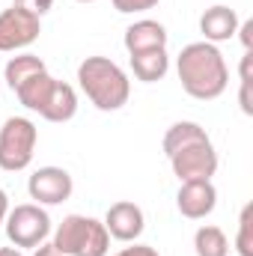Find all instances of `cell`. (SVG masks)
<instances>
[{"label":"cell","mask_w":253,"mask_h":256,"mask_svg":"<svg viewBox=\"0 0 253 256\" xmlns=\"http://www.w3.org/2000/svg\"><path fill=\"white\" fill-rule=\"evenodd\" d=\"M176 72H179L182 90L190 98H200V102H212V98L224 96V90L230 84L226 60L218 51V45H212V42L185 45L179 60H176Z\"/></svg>","instance_id":"obj_1"},{"label":"cell","mask_w":253,"mask_h":256,"mask_svg":"<svg viewBox=\"0 0 253 256\" xmlns=\"http://www.w3.org/2000/svg\"><path fill=\"white\" fill-rule=\"evenodd\" d=\"M78 84L84 96L104 114L120 110L122 104H128V96H131L128 74L110 57H86L78 66Z\"/></svg>","instance_id":"obj_2"},{"label":"cell","mask_w":253,"mask_h":256,"mask_svg":"<svg viewBox=\"0 0 253 256\" xmlns=\"http://www.w3.org/2000/svg\"><path fill=\"white\" fill-rule=\"evenodd\" d=\"M51 244L63 256H108L110 250V232L102 220L86 214H68L54 230Z\"/></svg>","instance_id":"obj_3"},{"label":"cell","mask_w":253,"mask_h":256,"mask_svg":"<svg viewBox=\"0 0 253 256\" xmlns=\"http://www.w3.org/2000/svg\"><path fill=\"white\" fill-rule=\"evenodd\" d=\"M36 140H39V131L33 126V120L9 116L0 128V170L6 173L27 170L36 152Z\"/></svg>","instance_id":"obj_4"},{"label":"cell","mask_w":253,"mask_h":256,"mask_svg":"<svg viewBox=\"0 0 253 256\" xmlns=\"http://www.w3.org/2000/svg\"><path fill=\"white\" fill-rule=\"evenodd\" d=\"M6 238L15 248H39L51 236V218L39 202H21L6 214Z\"/></svg>","instance_id":"obj_5"},{"label":"cell","mask_w":253,"mask_h":256,"mask_svg":"<svg viewBox=\"0 0 253 256\" xmlns=\"http://www.w3.org/2000/svg\"><path fill=\"white\" fill-rule=\"evenodd\" d=\"M170 167L173 176L179 182H196V179H212L218 173V152L212 146V140L202 143H190L185 149L170 155Z\"/></svg>","instance_id":"obj_6"},{"label":"cell","mask_w":253,"mask_h":256,"mask_svg":"<svg viewBox=\"0 0 253 256\" xmlns=\"http://www.w3.org/2000/svg\"><path fill=\"white\" fill-rule=\"evenodd\" d=\"M42 33V21L21 9V6H9L0 12V51H21L27 45H33Z\"/></svg>","instance_id":"obj_7"},{"label":"cell","mask_w":253,"mask_h":256,"mask_svg":"<svg viewBox=\"0 0 253 256\" xmlns=\"http://www.w3.org/2000/svg\"><path fill=\"white\" fill-rule=\"evenodd\" d=\"M72 191H74V182L63 167H39L27 179V194L39 206H60L72 196Z\"/></svg>","instance_id":"obj_8"},{"label":"cell","mask_w":253,"mask_h":256,"mask_svg":"<svg viewBox=\"0 0 253 256\" xmlns=\"http://www.w3.org/2000/svg\"><path fill=\"white\" fill-rule=\"evenodd\" d=\"M104 230L110 232V238L116 242H137L146 230V218H143V208L137 202H128V200H120L108 208L104 214Z\"/></svg>","instance_id":"obj_9"},{"label":"cell","mask_w":253,"mask_h":256,"mask_svg":"<svg viewBox=\"0 0 253 256\" xmlns=\"http://www.w3.org/2000/svg\"><path fill=\"white\" fill-rule=\"evenodd\" d=\"M176 206L188 220H202L214 212L218 206V188L212 185V179H196V182H182V188L176 194Z\"/></svg>","instance_id":"obj_10"},{"label":"cell","mask_w":253,"mask_h":256,"mask_svg":"<svg viewBox=\"0 0 253 256\" xmlns=\"http://www.w3.org/2000/svg\"><path fill=\"white\" fill-rule=\"evenodd\" d=\"M236 30H238V15L230 6H220L218 3V6H208L200 15V33L206 36L202 42H212V45L226 42V39L236 36Z\"/></svg>","instance_id":"obj_11"},{"label":"cell","mask_w":253,"mask_h":256,"mask_svg":"<svg viewBox=\"0 0 253 256\" xmlns=\"http://www.w3.org/2000/svg\"><path fill=\"white\" fill-rule=\"evenodd\" d=\"M126 51L128 54H140V51H152V48H167V27L161 21L152 18H140L126 30Z\"/></svg>","instance_id":"obj_12"},{"label":"cell","mask_w":253,"mask_h":256,"mask_svg":"<svg viewBox=\"0 0 253 256\" xmlns=\"http://www.w3.org/2000/svg\"><path fill=\"white\" fill-rule=\"evenodd\" d=\"M74 114H78V92H74V86L66 84V80H54V90H51V96H48V102H45L39 116L48 120V122H68V120H74Z\"/></svg>","instance_id":"obj_13"},{"label":"cell","mask_w":253,"mask_h":256,"mask_svg":"<svg viewBox=\"0 0 253 256\" xmlns=\"http://www.w3.org/2000/svg\"><path fill=\"white\" fill-rule=\"evenodd\" d=\"M131 72L137 80L143 84H155L170 72V54L167 48H152V51H140L131 54Z\"/></svg>","instance_id":"obj_14"},{"label":"cell","mask_w":253,"mask_h":256,"mask_svg":"<svg viewBox=\"0 0 253 256\" xmlns=\"http://www.w3.org/2000/svg\"><path fill=\"white\" fill-rule=\"evenodd\" d=\"M54 80H57V78H51L48 72H39V74L27 78V80L15 90V96H18V102H21L27 110L42 114V108H45V102H48V96H51V90H54Z\"/></svg>","instance_id":"obj_15"},{"label":"cell","mask_w":253,"mask_h":256,"mask_svg":"<svg viewBox=\"0 0 253 256\" xmlns=\"http://www.w3.org/2000/svg\"><path fill=\"white\" fill-rule=\"evenodd\" d=\"M39 72H48L45 63H42V57H36V54H15L6 68H3V78H6V86L15 92L27 78H33V74H39Z\"/></svg>","instance_id":"obj_16"},{"label":"cell","mask_w":253,"mask_h":256,"mask_svg":"<svg viewBox=\"0 0 253 256\" xmlns=\"http://www.w3.org/2000/svg\"><path fill=\"white\" fill-rule=\"evenodd\" d=\"M202 140H208V134H206V128L200 122H176V126L167 128V134H164V152L170 158L173 152L185 149L190 143H202Z\"/></svg>","instance_id":"obj_17"},{"label":"cell","mask_w":253,"mask_h":256,"mask_svg":"<svg viewBox=\"0 0 253 256\" xmlns=\"http://www.w3.org/2000/svg\"><path fill=\"white\" fill-rule=\"evenodd\" d=\"M194 250L196 256H230V238L220 226H200L194 232Z\"/></svg>","instance_id":"obj_18"},{"label":"cell","mask_w":253,"mask_h":256,"mask_svg":"<svg viewBox=\"0 0 253 256\" xmlns=\"http://www.w3.org/2000/svg\"><path fill=\"white\" fill-rule=\"evenodd\" d=\"M250 214L253 206H244L242 208V218H238V236H236V248L242 256H253V232H250Z\"/></svg>","instance_id":"obj_19"},{"label":"cell","mask_w":253,"mask_h":256,"mask_svg":"<svg viewBox=\"0 0 253 256\" xmlns=\"http://www.w3.org/2000/svg\"><path fill=\"white\" fill-rule=\"evenodd\" d=\"M110 3H114L116 12H122V15H134V12H149V9H155L161 0H110Z\"/></svg>","instance_id":"obj_20"},{"label":"cell","mask_w":253,"mask_h":256,"mask_svg":"<svg viewBox=\"0 0 253 256\" xmlns=\"http://www.w3.org/2000/svg\"><path fill=\"white\" fill-rule=\"evenodd\" d=\"M15 6H21V9H27V12H33L36 18H42L45 12H51V6H54V0H12Z\"/></svg>","instance_id":"obj_21"},{"label":"cell","mask_w":253,"mask_h":256,"mask_svg":"<svg viewBox=\"0 0 253 256\" xmlns=\"http://www.w3.org/2000/svg\"><path fill=\"white\" fill-rule=\"evenodd\" d=\"M116 256H161V254L149 244H131V248H122Z\"/></svg>","instance_id":"obj_22"},{"label":"cell","mask_w":253,"mask_h":256,"mask_svg":"<svg viewBox=\"0 0 253 256\" xmlns=\"http://www.w3.org/2000/svg\"><path fill=\"white\" fill-rule=\"evenodd\" d=\"M236 33H242V45H244V51H250V48H253V21L238 24V30H236Z\"/></svg>","instance_id":"obj_23"},{"label":"cell","mask_w":253,"mask_h":256,"mask_svg":"<svg viewBox=\"0 0 253 256\" xmlns=\"http://www.w3.org/2000/svg\"><path fill=\"white\" fill-rule=\"evenodd\" d=\"M250 84H253V80H244V84H242V92H238V102H242V110H244L248 116L253 114V104H250Z\"/></svg>","instance_id":"obj_24"},{"label":"cell","mask_w":253,"mask_h":256,"mask_svg":"<svg viewBox=\"0 0 253 256\" xmlns=\"http://www.w3.org/2000/svg\"><path fill=\"white\" fill-rule=\"evenodd\" d=\"M33 256H63V254H60L51 242H42L39 248H33Z\"/></svg>","instance_id":"obj_25"},{"label":"cell","mask_w":253,"mask_h":256,"mask_svg":"<svg viewBox=\"0 0 253 256\" xmlns=\"http://www.w3.org/2000/svg\"><path fill=\"white\" fill-rule=\"evenodd\" d=\"M6 214H9V196H6L3 188H0V224L6 220Z\"/></svg>","instance_id":"obj_26"},{"label":"cell","mask_w":253,"mask_h":256,"mask_svg":"<svg viewBox=\"0 0 253 256\" xmlns=\"http://www.w3.org/2000/svg\"><path fill=\"white\" fill-rule=\"evenodd\" d=\"M0 256H24L21 248H0Z\"/></svg>","instance_id":"obj_27"},{"label":"cell","mask_w":253,"mask_h":256,"mask_svg":"<svg viewBox=\"0 0 253 256\" xmlns=\"http://www.w3.org/2000/svg\"><path fill=\"white\" fill-rule=\"evenodd\" d=\"M78 3H92V0H78Z\"/></svg>","instance_id":"obj_28"}]
</instances>
